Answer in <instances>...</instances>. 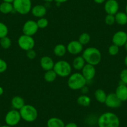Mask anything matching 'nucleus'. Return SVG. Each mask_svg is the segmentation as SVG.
<instances>
[{
  "label": "nucleus",
  "instance_id": "nucleus-45",
  "mask_svg": "<svg viewBox=\"0 0 127 127\" xmlns=\"http://www.w3.org/2000/svg\"><path fill=\"white\" fill-rule=\"evenodd\" d=\"M43 1H44L46 2H48V3H51V2L53 1L54 0H43Z\"/></svg>",
  "mask_w": 127,
  "mask_h": 127
},
{
  "label": "nucleus",
  "instance_id": "nucleus-23",
  "mask_svg": "<svg viewBox=\"0 0 127 127\" xmlns=\"http://www.w3.org/2000/svg\"><path fill=\"white\" fill-rule=\"evenodd\" d=\"M94 95H95V98L97 102L101 103H105L107 95L104 90L101 89H97L95 90Z\"/></svg>",
  "mask_w": 127,
  "mask_h": 127
},
{
  "label": "nucleus",
  "instance_id": "nucleus-3",
  "mask_svg": "<svg viewBox=\"0 0 127 127\" xmlns=\"http://www.w3.org/2000/svg\"><path fill=\"white\" fill-rule=\"evenodd\" d=\"M87 80L80 73H74L70 75L67 81V85L70 89L74 90H80L86 85Z\"/></svg>",
  "mask_w": 127,
  "mask_h": 127
},
{
  "label": "nucleus",
  "instance_id": "nucleus-9",
  "mask_svg": "<svg viewBox=\"0 0 127 127\" xmlns=\"http://www.w3.org/2000/svg\"><path fill=\"white\" fill-rule=\"evenodd\" d=\"M39 28L37 23L33 20H28L24 24L23 27V34L28 36H32L38 31Z\"/></svg>",
  "mask_w": 127,
  "mask_h": 127
},
{
  "label": "nucleus",
  "instance_id": "nucleus-16",
  "mask_svg": "<svg viewBox=\"0 0 127 127\" xmlns=\"http://www.w3.org/2000/svg\"><path fill=\"white\" fill-rule=\"evenodd\" d=\"M40 64L44 70L47 71V70L53 69L55 63L53 59L51 57L43 56L42 57H41V60H40Z\"/></svg>",
  "mask_w": 127,
  "mask_h": 127
},
{
  "label": "nucleus",
  "instance_id": "nucleus-25",
  "mask_svg": "<svg viewBox=\"0 0 127 127\" xmlns=\"http://www.w3.org/2000/svg\"><path fill=\"white\" fill-rule=\"evenodd\" d=\"M77 103L80 105L83 106V107H88L90 105L91 103V99L89 96L86 95H82L79 96L77 100Z\"/></svg>",
  "mask_w": 127,
  "mask_h": 127
},
{
  "label": "nucleus",
  "instance_id": "nucleus-40",
  "mask_svg": "<svg viewBox=\"0 0 127 127\" xmlns=\"http://www.w3.org/2000/svg\"><path fill=\"white\" fill-rule=\"evenodd\" d=\"M3 93H4V90H3V87H0V96H1L3 94Z\"/></svg>",
  "mask_w": 127,
  "mask_h": 127
},
{
  "label": "nucleus",
  "instance_id": "nucleus-39",
  "mask_svg": "<svg viewBox=\"0 0 127 127\" xmlns=\"http://www.w3.org/2000/svg\"><path fill=\"white\" fill-rule=\"evenodd\" d=\"M80 90H82V92L84 93V94H86V93L88 92L87 88L85 86L84 87H83L82 89H80Z\"/></svg>",
  "mask_w": 127,
  "mask_h": 127
},
{
  "label": "nucleus",
  "instance_id": "nucleus-12",
  "mask_svg": "<svg viewBox=\"0 0 127 127\" xmlns=\"http://www.w3.org/2000/svg\"><path fill=\"white\" fill-rule=\"evenodd\" d=\"M104 9L107 14L115 15L118 12L119 4L117 0H107L105 2Z\"/></svg>",
  "mask_w": 127,
  "mask_h": 127
},
{
  "label": "nucleus",
  "instance_id": "nucleus-10",
  "mask_svg": "<svg viewBox=\"0 0 127 127\" xmlns=\"http://www.w3.org/2000/svg\"><path fill=\"white\" fill-rule=\"evenodd\" d=\"M127 42V33L123 31H119L113 34L112 37V42L113 44L118 47L124 46Z\"/></svg>",
  "mask_w": 127,
  "mask_h": 127
},
{
  "label": "nucleus",
  "instance_id": "nucleus-44",
  "mask_svg": "<svg viewBox=\"0 0 127 127\" xmlns=\"http://www.w3.org/2000/svg\"><path fill=\"white\" fill-rule=\"evenodd\" d=\"M0 127H11V126L8 125H2Z\"/></svg>",
  "mask_w": 127,
  "mask_h": 127
},
{
  "label": "nucleus",
  "instance_id": "nucleus-11",
  "mask_svg": "<svg viewBox=\"0 0 127 127\" xmlns=\"http://www.w3.org/2000/svg\"><path fill=\"white\" fill-rule=\"evenodd\" d=\"M122 102L118 98L115 93H110L107 95L105 104L112 108H117L122 105Z\"/></svg>",
  "mask_w": 127,
  "mask_h": 127
},
{
  "label": "nucleus",
  "instance_id": "nucleus-19",
  "mask_svg": "<svg viewBox=\"0 0 127 127\" xmlns=\"http://www.w3.org/2000/svg\"><path fill=\"white\" fill-rule=\"evenodd\" d=\"M25 105L24 98L20 96H15L11 100V105L13 108L15 110H19L21 108H23Z\"/></svg>",
  "mask_w": 127,
  "mask_h": 127
},
{
  "label": "nucleus",
  "instance_id": "nucleus-46",
  "mask_svg": "<svg viewBox=\"0 0 127 127\" xmlns=\"http://www.w3.org/2000/svg\"><path fill=\"white\" fill-rule=\"evenodd\" d=\"M125 13L127 14V4L126 5V7H125Z\"/></svg>",
  "mask_w": 127,
  "mask_h": 127
},
{
  "label": "nucleus",
  "instance_id": "nucleus-17",
  "mask_svg": "<svg viewBox=\"0 0 127 127\" xmlns=\"http://www.w3.org/2000/svg\"><path fill=\"white\" fill-rule=\"evenodd\" d=\"M31 13L36 18H43L47 13V9L44 5L37 4L34 7H32Z\"/></svg>",
  "mask_w": 127,
  "mask_h": 127
},
{
  "label": "nucleus",
  "instance_id": "nucleus-22",
  "mask_svg": "<svg viewBox=\"0 0 127 127\" xmlns=\"http://www.w3.org/2000/svg\"><path fill=\"white\" fill-rule=\"evenodd\" d=\"M14 10L13 3L4 2L0 4V12L4 14H9Z\"/></svg>",
  "mask_w": 127,
  "mask_h": 127
},
{
  "label": "nucleus",
  "instance_id": "nucleus-6",
  "mask_svg": "<svg viewBox=\"0 0 127 127\" xmlns=\"http://www.w3.org/2000/svg\"><path fill=\"white\" fill-rule=\"evenodd\" d=\"M14 10L22 15H26L31 11V0H14L13 3Z\"/></svg>",
  "mask_w": 127,
  "mask_h": 127
},
{
  "label": "nucleus",
  "instance_id": "nucleus-37",
  "mask_svg": "<svg viewBox=\"0 0 127 127\" xmlns=\"http://www.w3.org/2000/svg\"><path fill=\"white\" fill-rule=\"evenodd\" d=\"M94 2L97 4H102V3H105L107 0H94Z\"/></svg>",
  "mask_w": 127,
  "mask_h": 127
},
{
  "label": "nucleus",
  "instance_id": "nucleus-30",
  "mask_svg": "<svg viewBox=\"0 0 127 127\" xmlns=\"http://www.w3.org/2000/svg\"><path fill=\"white\" fill-rule=\"evenodd\" d=\"M37 26L40 29H44L46 27L48 26L49 24V21L46 18H41L37 21Z\"/></svg>",
  "mask_w": 127,
  "mask_h": 127
},
{
  "label": "nucleus",
  "instance_id": "nucleus-34",
  "mask_svg": "<svg viewBox=\"0 0 127 127\" xmlns=\"http://www.w3.org/2000/svg\"><path fill=\"white\" fill-rule=\"evenodd\" d=\"M8 68V65L5 61L0 58V74L4 72Z\"/></svg>",
  "mask_w": 127,
  "mask_h": 127
},
{
  "label": "nucleus",
  "instance_id": "nucleus-2",
  "mask_svg": "<svg viewBox=\"0 0 127 127\" xmlns=\"http://www.w3.org/2000/svg\"><path fill=\"white\" fill-rule=\"evenodd\" d=\"M82 56L87 64H89L94 66L98 65L102 59L100 51L94 47H90L85 49Z\"/></svg>",
  "mask_w": 127,
  "mask_h": 127
},
{
  "label": "nucleus",
  "instance_id": "nucleus-13",
  "mask_svg": "<svg viewBox=\"0 0 127 127\" xmlns=\"http://www.w3.org/2000/svg\"><path fill=\"white\" fill-rule=\"evenodd\" d=\"M95 74L96 70L95 69V66L89 64H86L82 69V74L85 77L87 81L92 80L95 77Z\"/></svg>",
  "mask_w": 127,
  "mask_h": 127
},
{
  "label": "nucleus",
  "instance_id": "nucleus-27",
  "mask_svg": "<svg viewBox=\"0 0 127 127\" xmlns=\"http://www.w3.org/2000/svg\"><path fill=\"white\" fill-rule=\"evenodd\" d=\"M0 45L4 49H8L11 46V40L8 36L0 39Z\"/></svg>",
  "mask_w": 127,
  "mask_h": 127
},
{
  "label": "nucleus",
  "instance_id": "nucleus-32",
  "mask_svg": "<svg viewBox=\"0 0 127 127\" xmlns=\"http://www.w3.org/2000/svg\"><path fill=\"white\" fill-rule=\"evenodd\" d=\"M105 22L106 24L108 26H112L115 23V15H112V14H107L105 18Z\"/></svg>",
  "mask_w": 127,
  "mask_h": 127
},
{
  "label": "nucleus",
  "instance_id": "nucleus-26",
  "mask_svg": "<svg viewBox=\"0 0 127 127\" xmlns=\"http://www.w3.org/2000/svg\"><path fill=\"white\" fill-rule=\"evenodd\" d=\"M57 76V75L56 74V73L52 69V70L46 71V73H45L44 75V79L47 82H54L56 80Z\"/></svg>",
  "mask_w": 127,
  "mask_h": 127
},
{
  "label": "nucleus",
  "instance_id": "nucleus-15",
  "mask_svg": "<svg viewBox=\"0 0 127 127\" xmlns=\"http://www.w3.org/2000/svg\"><path fill=\"white\" fill-rule=\"evenodd\" d=\"M115 94L122 102L127 100V86L120 82L115 90Z\"/></svg>",
  "mask_w": 127,
  "mask_h": 127
},
{
  "label": "nucleus",
  "instance_id": "nucleus-5",
  "mask_svg": "<svg viewBox=\"0 0 127 127\" xmlns=\"http://www.w3.org/2000/svg\"><path fill=\"white\" fill-rule=\"evenodd\" d=\"M53 70L56 73L57 76L66 77L71 74L72 67L67 61L61 60L55 63Z\"/></svg>",
  "mask_w": 127,
  "mask_h": 127
},
{
  "label": "nucleus",
  "instance_id": "nucleus-7",
  "mask_svg": "<svg viewBox=\"0 0 127 127\" xmlns=\"http://www.w3.org/2000/svg\"><path fill=\"white\" fill-rule=\"evenodd\" d=\"M18 44L21 49L28 51L29 50L33 49L35 46V41L32 36L23 34L18 39Z\"/></svg>",
  "mask_w": 127,
  "mask_h": 127
},
{
  "label": "nucleus",
  "instance_id": "nucleus-8",
  "mask_svg": "<svg viewBox=\"0 0 127 127\" xmlns=\"http://www.w3.org/2000/svg\"><path fill=\"white\" fill-rule=\"evenodd\" d=\"M21 120V117L19 111L15 109L11 110L8 112L4 118L6 124L13 127L16 126L20 122Z\"/></svg>",
  "mask_w": 127,
  "mask_h": 127
},
{
  "label": "nucleus",
  "instance_id": "nucleus-29",
  "mask_svg": "<svg viewBox=\"0 0 127 127\" xmlns=\"http://www.w3.org/2000/svg\"><path fill=\"white\" fill-rule=\"evenodd\" d=\"M8 34V28L4 23L0 22V39L7 36Z\"/></svg>",
  "mask_w": 127,
  "mask_h": 127
},
{
  "label": "nucleus",
  "instance_id": "nucleus-43",
  "mask_svg": "<svg viewBox=\"0 0 127 127\" xmlns=\"http://www.w3.org/2000/svg\"><path fill=\"white\" fill-rule=\"evenodd\" d=\"M124 47H125V51L127 52V42H126L125 44L124 45Z\"/></svg>",
  "mask_w": 127,
  "mask_h": 127
},
{
  "label": "nucleus",
  "instance_id": "nucleus-35",
  "mask_svg": "<svg viewBox=\"0 0 127 127\" xmlns=\"http://www.w3.org/2000/svg\"><path fill=\"white\" fill-rule=\"evenodd\" d=\"M26 56L28 59L31 60L34 59L36 57V52L34 50L31 49L26 51Z\"/></svg>",
  "mask_w": 127,
  "mask_h": 127
},
{
  "label": "nucleus",
  "instance_id": "nucleus-31",
  "mask_svg": "<svg viewBox=\"0 0 127 127\" xmlns=\"http://www.w3.org/2000/svg\"><path fill=\"white\" fill-rule=\"evenodd\" d=\"M118 52H119V47L117 46V45H115L113 44L108 48V53L111 56H116V55L118 54Z\"/></svg>",
  "mask_w": 127,
  "mask_h": 127
},
{
  "label": "nucleus",
  "instance_id": "nucleus-38",
  "mask_svg": "<svg viewBox=\"0 0 127 127\" xmlns=\"http://www.w3.org/2000/svg\"><path fill=\"white\" fill-rule=\"evenodd\" d=\"M57 3H59V4H61V3H65L68 1V0H54Z\"/></svg>",
  "mask_w": 127,
  "mask_h": 127
},
{
  "label": "nucleus",
  "instance_id": "nucleus-41",
  "mask_svg": "<svg viewBox=\"0 0 127 127\" xmlns=\"http://www.w3.org/2000/svg\"><path fill=\"white\" fill-rule=\"evenodd\" d=\"M14 1V0H3V1L8 2V3H13Z\"/></svg>",
  "mask_w": 127,
  "mask_h": 127
},
{
  "label": "nucleus",
  "instance_id": "nucleus-24",
  "mask_svg": "<svg viewBox=\"0 0 127 127\" xmlns=\"http://www.w3.org/2000/svg\"><path fill=\"white\" fill-rule=\"evenodd\" d=\"M67 51V47L64 44H59L56 45L54 48V53L56 56L62 57L65 54Z\"/></svg>",
  "mask_w": 127,
  "mask_h": 127
},
{
  "label": "nucleus",
  "instance_id": "nucleus-18",
  "mask_svg": "<svg viewBox=\"0 0 127 127\" xmlns=\"http://www.w3.org/2000/svg\"><path fill=\"white\" fill-rule=\"evenodd\" d=\"M47 127H64L65 123L62 119L57 117L50 118L47 122Z\"/></svg>",
  "mask_w": 127,
  "mask_h": 127
},
{
  "label": "nucleus",
  "instance_id": "nucleus-36",
  "mask_svg": "<svg viewBox=\"0 0 127 127\" xmlns=\"http://www.w3.org/2000/svg\"><path fill=\"white\" fill-rule=\"evenodd\" d=\"M64 127H78V125L75 123H74V122H70V123L65 125Z\"/></svg>",
  "mask_w": 127,
  "mask_h": 127
},
{
  "label": "nucleus",
  "instance_id": "nucleus-33",
  "mask_svg": "<svg viewBox=\"0 0 127 127\" xmlns=\"http://www.w3.org/2000/svg\"><path fill=\"white\" fill-rule=\"evenodd\" d=\"M121 82L125 85H127V69L122 70L120 74Z\"/></svg>",
  "mask_w": 127,
  "mask_h": 127
},
{
  "label": "nucleus",
  "instance_id": "nucleus-21",
  "mask_svg": "<svg viewBox=\"0 0 127 127\" xmlns=\"http://www.w3.org/2000/svg\"><path fill=\"white\" fill-rule=\"evenodd\" d=\"M115 23L121 26H124L127 24V14L123 12H118L115 15Z\"/></svg>",
  "mask_w": 127,
  "mask_h": 127
},
{
  "label": "nucleus",
  "instance_id": "nucleus-4",
  "mask_svg": "<svg viewBox=\"0 0 127 127\" xmlns=\"http://www.w3.org/2000/svg\"><path fill=\"white\" fill-rule=\"evenodd\" d=\"M21 119L25 122H33L37 119L38 117V112L37 109L31 105H24V107L19 110Z\"/></svg>",
  "mask_w": 127,
  "mask_h": 127
},
{
  "label": "nucleus",
  "instance_id": "nucleus-14",
  "mask_svg": "<svg viewBox=\"0 0 127 127\" xmlns=\"http://www.w3.org/2000/svg\"><path fill=\"white\" fill-rule=\"evenodd\" d=\"M67 51L72 55H77L83 50V45L79 41H70L67 46Z\"/></svg>",
  "mask_w": 127,
  "mask_h": 127
},
{
  "label": "nucleus",
  "instance_id": "nucleus-28",
  "mask_svg": "<svg viewBox=\"0 0 127 127\" xmlns=\"http://www.w3.org/2000/svg\"><path fill=\"white\" fill-rule=\"evenodd\" d=\"M78 41L80 42L81 44H82L83 46L84 45H87V44L89 43V42L90 41V36L87 32H84V33L82 34L80 36H79V38Z\"/></svg>",
  "mask_w": 127,
  "mask_h": 127
},
{
  "label": "nucleus",
  "instance_id": "nucleus-1",
  "mask_svg": "<svg viewBox=\"0 0 127 127\" xmlns=\"http://www.w3.org/2000/svg\"><path fill=\"white\" fill-rule=\"evenodd\" d=\"M120 122L118 116L113 112H105L98 117V127H119Z\"/></svg>",
  "mask_w": 127,
  "mask_h": 127
},
{
  "label": "nucleus",
  "instance_id": "nucleus-20",
  "mask_svg": "<svg viewBox=\"0 0 127 127\" xmlns=\"http://www.w3.org/2000/svg\"><path fill=\"white\" fill-rule=\"evenodd\" d=\"M85 61L82 56H77L74 59L72 62V66L75 70H80L83 69L84 65L86 64Z\"/></svg>",
  "mask_w": 127,
  "mask_h": 127
},
{
  "label": "nucleus",
  "instance_id": "nucleus-42",
  "mask_svg": "<svg viewBox=\"0 0 127 127\" xmlns=\"http://www.w3.org/2000/svg\"><path fill=\"white\" fill-rule=\"evenodd\" d=\"M124 62H125V65H126V66L127 67V55L125 56V57Z\"/></svg>",
  "mask_w": 127,
  "mask_h": 127
}]
</instances>
